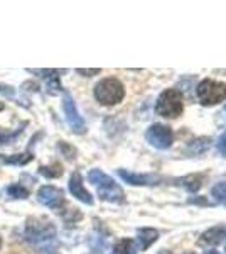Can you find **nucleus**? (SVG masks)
<instances>
[{"label":"nucleus","instance_id":"1","mask_svg":"<svg viewBox=\"0 0 226 254\" xmlns=\"http://www.w3.org/2000/svg\"><path fill=\"white\" fill-rule=\"evenodd\" d=\"M26 241L41 254L56 253V227L49 220L29 219L26 222Z\"/></svg>","mask_w":226,"mask_h":254},{"label":"nucleus","instance_id":"2","mask_svg":"<svg viewBox=\"0 0 226 254\" xmlns=\"http://www.w3.org/2000/svg\"><path fill=\"white\" fill-rule=\"evenodd\" d=\"M88 180L93 187H96L98 196L101 200L110 203H123V200H125L123 190L113 182V178L105 175L101 170H91L88 173Z\"/></svg>","mask_w":226,"mask_h":254},{"label":"nucleus","instance_id":"3","mask_svg":"<svg viewBox=\"0 0 226 254\" xmlns=\"http://www.w3.org/2000/svg\"><path fill=\"white\" fill-rule=\"evenodd\" d=\"M123 97H125V88L122 81L117 78H105L98 81L94 87V98L103 105L120 104Z\"/></svg>","mask_w":226,"mask_h":254},{"label":"nucleus","instance_id":"4","mask_svg":"<svg viewBox=\"0 0 226 254\" xmlns=\"http://www.w3.org/2000/svg\"><path fill=\"white\" fill-rule=\"evenodd\" d=\"M159 116L162 117H179L182 114V95L178 90H164L157 98V105H155Z\"/></svg>","mask_w":226,"mask_h":254},{"label":"nucleus","instance_id":"5","mask_svg":"<svg viewBox=\"0 0 226 254\" xmlns=\"http://www.w3.org/2000/svg\"><path fill=\"white\" fill-rule=\"evenodd\" d=\"M198 97L203 105H215L226 98V83L215 80H203L198 85Z\"/></svg>","mask_w":226,"mask_h":254},{"label":"nucleus","instance_id":"6","mask_svg":"<svg viewBox=\"0 0 226 254\" xmlns=\"http://www.w3.org/2000/svg\"><path fill=\"white\" fill-rule=\"evenodd\" d=\"M145 137H147V141H149V144L157 147V149H169L172 146V141H174L171 127L162 126V124L150 126L149 129H147Z\"/></svg>","mask_w":226,"mask_h":254},{"label":"nucleus","instance_id":"7","mask_svg":"<svg viewBox=\"0 0 226 254\" xmlns=\"http://www.w3.org/2000/svg\"><path fill=\"white\" fill-rule=\"evenodd\" d=\"M63 109H64V114H66V121H68L69 127L73 129V132L83 134L85 130H86L85 121H83V117L80 116V112H78V107H76L75 100H73V97L69 95V93L64 95Z\"/></svg>","mask_w":226,"mask_h":254},{"label":"nucleus","instance_id":"8","mask_svg":"<svg viewBox=\"0 0 226 254\" xmlns=\"http://www.w3.org/2000/svg\"><path fill=\"white\" fill-rule=\"evenodd\" d=\"M38 200L43 205H46L52 210H57L64 205V195L56 187H41L38 191Z\"/></svg>","mask_w":226,"mask_h":254},{"label":"nucleus","instance_id":"9","mask_svg":"<svg viewBox=\"0 0 226 254\" xmlns=\"http://www.w3.org/2000/svg\"><path fill=\"white\" fill-rule=\"evenodd\" d=\"M118 176L123 180V182L130 183V185H159L162 182L160 176H154V175H138V173H130V171L125 170H118Z\"/></svg>","mask_w":226,"mask_h":254},{"label":"nucleus","instance_id":"10","mask_svg":"<svg viewBox=\"0 0 226 254\" xmlns=\"http://www.w3.org/2000/svg\"><path fill=\"white\" fill-rule=\"evenodd\" d=\"M69 191H71L73 196H76L78 200H81L86 205H91L93 203V196L90 195V191L83 187V178H81V175L78 173V171H75V173L71 175V180H69Z\"/></svg>","mask_w":226,"mask_h":254},{"label":"nucleus","instance_id":"11","mask_svg":"<svg viewBox=\"0 0 226 254\" xmlns=\"http://www.w3.org/2000/svg\"><path fill=\"white\" fill-rule=\"evenodd\" d=\"M226 239V227H213L201 237L203 244H218Z\"/></svg>","mask_w":226,"mask_h":254},{"label":"nucleus","instance_id":"12","mask_svg":"<svg viewBox=\"0 0 226 254\" xmlns=\"http://www.w3.org/2000/svg\"><path fill=\"white\" fill-rule=\"evenodd\" d=\"M159 232L155 229H140L138 231V246H140V251L150 248V244H154L157 241Z\"/></svg>","mask_w":226,"mask_h":254},{"label":"nucleus","instance_id":"13","mask_svg":"<svg viewBox=\"0 0 226 254\" xmlns=\"http://www.w3.org/2000/svg\"><path fill=\"white\" fill-rule=\"evenodd\" d=\"M32 159L31 153H24V154H15V156H0V161L5 163V165H26Z\"/></svg>","mask_w":226,"mask_h":254},{"label":"nucleus","instance_id":"14","mask_svg":"<svg viewBox=\"0 0 226 254\" xmlns=\"http://www.w3.org/2000/svg\"><path fill=\"white\" fill-rule=\"evenodd\" d=\"M27 126V122H22V126L19 127L15 132H0V146H7V144H12V142L17 139L20 134H22L24 127Z\"/></svg>","mask_w":226,"mask_h":254},{"label":"nucleus","instance_id":"15","mask_svg":"<svg viewBox=\"0 0 226 254\" xmlns=\"http://www.w3.org/2000/svg\"><path fill=\"white\" fill-rule=\"evenodd\" d=\"M211 195L215 196V200L218 203H225L226 205V180L223 182H218L215 187H213Z\"/></svg>","mask_w":226,"mask_h":254},{"label":"nucleus","instance_id":"16","mask_svg":"<svg viewBox=\"0 0 226 254\" xmlns=\"http://www.w3.org/2000/svg\"><path fill=\"white\" fill-rule=\"evenodd\" d=\"M5 191L9 193V196H12V198H27L29 196V190L27 188H24L22 185H19V183L9 185L5 188Z\"/></svg>","mask_w":226,"mask_h":254},{"label":"nucleus","instance_id":"17","mask_svg":"<svg viewBox=\"0 0 226 254\" xmlns=\"http://www.w3.org/2000/svg\"><path fill=\"white\" fill-rule=\"evenodd\" d=\"M134 243L129 239L120 241L117 246L113 248V254H134Z\"/></svg>","mask_w":226,"mask_h":254},{"label":"nucleus","instance_id":"18","mask_svg":"<svg viewBox=\"0 0 226 254\" xmlns=\"http://www.w3.org/2000/svg\"><path fill=\"white\" fill-rule=\"evenodd\" d=\"M39 173L47 176V178H57V176L63 175V170H61L59 165H51V166H43L39 168Z\"/></svg>","mask_w":226,"mask_h":254},{"label":"nucleus","instance_id":"19","mask_svg":"<svg viewBox=\"0 0 226 254\" xmlns=\"http://www.w3.org/2000/svg\"><path fill=\"white\" fill-rule=\"evenodd\" d=\"M216 147H218V151H220V153L223 154V156H226V132L220 139H218Z\"/></svg>","mask_w":226,"mask_h":254},{"label":"nucleus","instance_id":"20","mask_svg":"<svg viewBox=\"0 0 226 254\" xmlns=\"http://www.w3.org/2000/svg\"><path fill=\"white\" fill-rule=\"evenodd\" d=\"M80 75H85V76H91V75H96V73H100V69H81V68H78L76 69Z\"/></svg>","mask_w":226,"mask_h":254},{"label":"nucleus","instance_id":"21","mask_svg":"<svg viewBox=\"0 0 226 254\" xmlns=\"http://www.w3.org/2000/svg\"><path fill=\"white\" fill-rule=\"evenodd\" d=\"M204 254H220V253H218V251H206Z\"/></svg>","mask_w":226,"mask_h":254},{"label":"nucleus","instance_id":"22","mask_svg":"<svg viewBox=\"0 0 226 254\" xmlns=\"http://www.w3.org/2000/svg\"><path fill=\"white\" fill-rule=\"evenodd\" d=\"M159 254H171V253H169V251H160Z\"/></svg>","mask_w":226,"mask_h":254},{"label":"nucleus","instance_id":"23","mask_svg":"<svg viewBox=\"0 0 226 254\" xmlns=\"http://www.w3.org/2000/svg\"><path fill=\"white\" fill-rule=\"evenodd\" d=\"M184 254H194V253H184Z\"/></svg>","mask_w":226,"mask_h":254},{"label":"nucleus","instance_id":"24","mask_svg":"<svg viewBox=\"0 0 226 254\" xmlns=\"http://www.w3.org/2000/svg\"><path fill=\"white\" fill-rule=\"evenodd\" d=\"M0 246H2V239H0Z\"/></svg>","mask_w":226,"mask_h":254},{"label":"nucleus","instance_id":"25","mask_svg":"<svg viewBox=\"0 0 226 254\" xmlns=\"http://www.w3.org/2000/svg\"><path fill=\"white\" fill-rule=\"evenodd\" d=\"M134 254H135V253H134Z\"/></svg>","mask_w":226,"mask_h":254}]
</instances>
